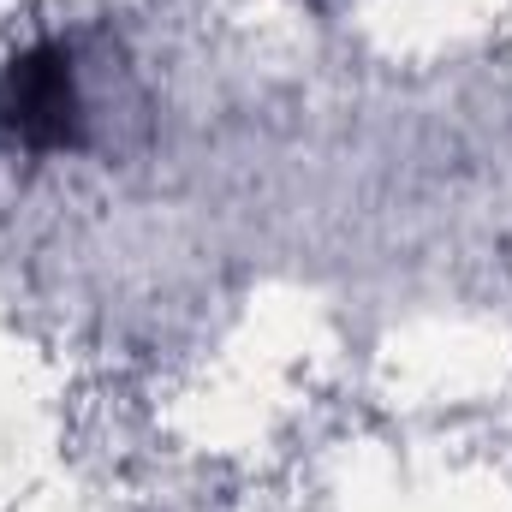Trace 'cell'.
<instances>
[{"label": "cell", "instance_id": "6da1fadb", "mask_svg": "<svg viewBox=\"0 0 512 512\" xmlns=\"http://www.w3.org/2000/svg\"><path fill=\"white\" fill-rule=\"evenodd\" d=\"M0 137L30 149V155H54V149L84 143V102H78L72 54L60 42H36V48L6 60V72H0Z\"/></svg>", "mask_w": 512, "mask_h": 512}]
</instances>
